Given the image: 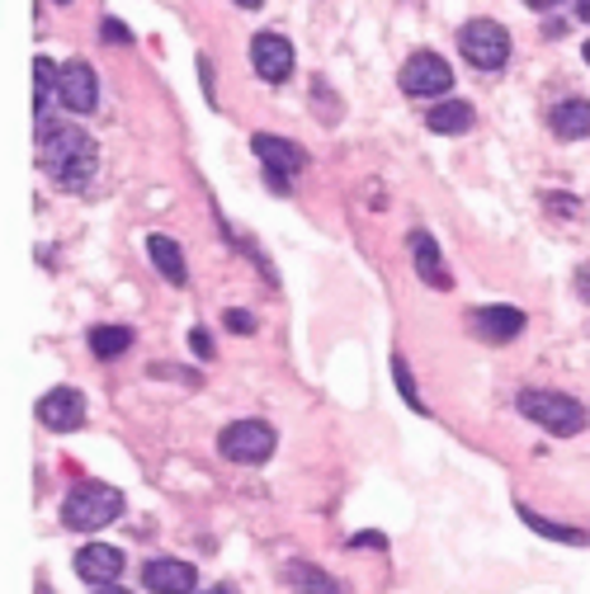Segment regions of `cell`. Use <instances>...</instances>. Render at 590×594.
I'll list each match as a JSON object with an SVG mask.
<instances>
[{
    "label": "cell",
    "instance_id": "obj_1",
    "mask_svg": "<svg viewBox=\"0 0 590 594\" xmlns=\"http://www.w3.org/2000/svg\"><path fill=\"white\" fill-rule=\"evenodd\" d=\"M43 170L52 175L62 189H86L100 170V151L81 128H43Z\"/></svg>",
    "mask_w": 590,
    "mask_h": 594
},
{
    "label": "cell",
    "instance_id": "obj_2",
    "mask_svg": "<svg viewBox=\"0 0 590 594\" xmlns=\"http://www.w3.org/2000/svg\"><path fill=\"white\" fill-rule=\"evenodd\" d=\"M124 514V491H114L105 482H81L67 501H62V524L76 528V533H95L114 524Z\"/></svg>",
    "mask_w": 590,
    "mask_h": 594
},
{
    "label": "cell",
    "instance_id": "obj_3",
    "mask_svg": "<svg viewBox=\"0 0 590 594\" xmlns=\"http://www.w3.org/2000/svg\"><path fill=\"white\" fill-rule=\"evenodd\" d=\"M520 410L529 415L534 425H543L548 434H581L586 429V406L577 402V396L567 392H548V387H529L520 392Z\"/></svg>",
    "mask_w": 590,
    "mask_h": 594
},
{
    "label": "cell",
    "instance_id": "obj_4",
    "mask_svg": "<svg viewBox=\"0 0 590 594\" xmlns=\"http://www.w3.org/2000/svg\"><path fill=\"white\" fill-rule=\"evenodd\" d=\"M459 48L478 71H501L510 57V33L496 24V19H468L459 29Z\"/></svg>",
    "mask_w": 590,
    "mask_h": 594
},
{
    "label": "cell",
    "instance_id": "obj_5",
    "mask_svg": "<svg viewBox=\"0 0 590 594\" xmlns=\"http://www.w3.org/2000/svg\"><path fill=\"white\" fill-rule=\"evenodd\" d=\"M255 156H260V166H265V175H269V189H279V194H288L293 185H288V175H298L303 166H307V151L298 147V142H288V137H269V132H255Z\"/></svg>",
    "mask_w": 590,
    "mask_h": 594
},
{
    "label": "cell",
    "instance_id": "obj_6",
    "mask_svg": "<svg viewBox=\"0 0 590 594\" xmlns=\"http://www.w3.org/2000/svg\"><path fill=\"white\" fill-rule=\"evenodd\" d=\"M218 448H223V458H232V463H265L274 453V429L265 420H236V425L223 429Z\"/></svg>",
    "mask_w": 590,
    "mask_h": 594
},
{
    "label": "cell",
    "instance_id": "obj_7",
    "mask_svg": "<svg viewBox=\"0 0 590 594\" xmlns=\"http://www.w3.org/2000/svg\"><path fill=\"white\" fill-rule=\"evenodd\" d=\"M397 81L411 99H430V95H444L449 86H454V71H449V62L440 52H416V57H406Z\"/></svg>",
    "mask_w": 590,
    "mask_h": 594
},
{
    "label": "cell",
    "instance_id": "obj_8",
    "mask_svg": "<svg viewBox=\"0 0 590 594\" xmlns=\"http://www.w3.org/2000/svg\"><path fill=\"white\" fill-rule=\"evenodd\" d=\"M250 67H255V76L260 81H288V71H293V43L284 33H274V29H265V33H255V43H250Z\"/></svg>",
    "mask_w": 590,
    "mask_h": 594
},
{
    "label": "cell",
    "instance_id": "obj_9",
    "mask_svg": "<svg viewBox=\"0 0 590 594\" xmlns=\"http://www.w3.org/2000/svg\"><path fill=\"white\" fill-rule=\"evenodd\" d=\"M86 392H76V387H52L43 402H38V420H43L48 429L57 434H71V429H81L86 425Z\"/></svg>",
    "mask_w": 590,
    "mask_h": 594
},
{
    "label": "cell",
    "instance_id": "obj_10",
    "mask_svg": "<svg viewBox=\"0 0 590 594\" xmlns=\"http://www.w3.org/2000/svg\"><path fill=\"white\" fill-rule=\"evenodd\" d=\"M57 95H62L67 113H90L95 99H100V81H95V71L86 62H67L62 76H57Z\"/></svg>",
    "mask_w": 590,
    "mask_h": 594
},
{
    "label": "cell",
    "instance_id": "obj_11",
    "mask_svg": "<svg viewBox=\"0 0 590 594\" xmlns=\"http://www.w3.org/2000/svg\"><path fill=\"white\" fill-rule=\"evenodd\" d=\"M76 576L86 585H114L124 576V552L109 547V543H90L81 547V557H76Z\"/></svg>",
    "mask_w": 590,
    "mask_h": 594
},
{
    "label": "cell",
    "instance_id": "obj_12",
    "mask_svg": "<svg viewBox=\"0 0 590 594\" xmlns=\"http://www.w3.org/2000/svg\"><path fill=\"white\" fill-rule=\"evenodd\" d=\"M142 581L156 594H194V566L180 557H156V562H147Z\"/></svg>",
    "mask_w": 590,
    "mask_h": 594
},
{
    "label": "cell",
    "instance_id": "obj_13",
    "mask_svg": "<svg viewBox=\"0 0 590 594\" xmlns=\"http://www.w3.org/2000/svg\"><path fill=\"white\" fill-rule=\"evenodd\" d=\"M472 330H478L482 340H491V345H505V340H515V335L524 330V311H515V307H482V311H472Z\"/></svg>",
    "mask_w": 590,
    "mask_h": 594
},
{
    "label": "cell",
    "instance_id": "obj_14",
    "mask_svg": "<svg viewBox=\"0 0 590 594\" xmlns=\"http://www.w3.org/2000/svg\"><path fill=\"white\" fill-rule=\"evenodd\" d=\"M548 123H553L558 137H590V99H562V105H553V113H548Z\"/></svg>",
    "mask_w": 590,
    "mask_h": 594
},
{
    "label": "cell",
    "instance_id": "obj_15",
    "mask_svg": "<svg viewBox=\"0 0 590 594\" xmlns=\"http://www.w3.org/2000/svg\"><path fill=\"white\" fill-rule=\"evenodd\" d=\"M425 128L430 132H444V137L468 132L472 128V105H468V99H444V105L425 109Z\"/></svg>",
    "mask_w": 590,
    "mask_h": 594
},
{
    "label": "cell",
    "instance_id": "obj_16",
    "mask_svg": "<svg viewBox=\"0 0 590 594\" xmlns=\"http://www.w3.org/2000/svg\"><path fill=\"white\" fill-rule=\"evenodd\" d=\"M411 255H416V274L430 288H449V269L440 265V246L425 231H411Z\"/></svg>",
    "mask_w": 590,
    "mask_h": 594
},
{
    "label": "cell",
    "instance_id": "obj_17",
    "mask_svg": "<svg viewBox=\"0 0 590 594\" xmlns=\"http://www.w3.org/2000/svg\"><path fill=\"white\" fill-rule=\"evenodd\" d=\"M147 250H151V265L161 269L170 284H185V279H189V269H185V255H180V246H175L170 236H151V241H147Z\"/></svg>",
    "mask_w": 590,
    "mask_h": 594
},
{
    "label": "cell",
    "instance_id": "obj_18",
    "mask_svg": "<svg viewBox=\"0 0 590 594\" xmlns=\"http://www.w3.org/2000/svg\"><path fill=\"white\" fill-rule=\"evenodd\" d=\"M288 585L298 594H341V585L326 576V571L307 566V562H288Z\"/></svg>",
    "mask_w": 590,
    "mask_h": 594
},
{
    "label": "cell",
    "instance_id": "obj_19",
    "mask_svg": "<svg viewBox=\"0 0 590 594\" xmlns=\"http://www.w3.org/2000/svg\"><path fill=\"white\" fill-rule=\"evenodd\" d=\"M132 345V330L128 326H95L90 330V349H95V359H118Z\"/></svg>",
    "mask_w": 590,
    "mask_h": 594
},
{
    "label": "cell",
    "instance_id": "obj_20",
    "mask_svg": "<svg viewBox=\"0 0 590 594\" xmlns=\"http://www.w3.org/2000/svg\"><path fill=\"white\" fill-rule=\"evenodd\" d=\"M524 514V524L534 528V533H543V538H558V543H590L581 528H562V524H553V519H539V514H529V509H520Z\"/></svg>",
    "mask_w": 590,
    "mask_h": 594
},
{
    "label": "cell",
    "instance_id": "obj_21",
    "mask_svg": "<svg viewBox=\"0 0 590 594\" xmlns=\"http://www.w3.org/2000/svg\"><path fill=\"white\" fill-rule=\"evenodd\" d=\"M33 71H38V76H33V105L43 109V95H48V86H52L62 71H57V67L48 62V57H38V62H33Z\"/></svg>",
    "mask_w": 590,
    "mask_h": 594
},
{
    "label": "cell",
    "instance_id": "obj_22",
    "mask_svg": "<svg viewBox=\"0 0 590 594\" xmlns=\"http://www.w3.org/2000/svg\"><path fill=\"white\" fill-rule=\"evenodd\" d=\"M392 368H397V387L406 392V402H411V406H416V410L425 415V406H421V396H416V387H411V373H406V359H397V364H392Z\"/></svg>",
    "mask_w": 590,
    "mask_h": 594
},
{
    "label": "cell",
    "instance_id": "obj_23",
    "mask_svg": "<svg viewBox=\"0 0 590 594\" xmlns=\"http://www.w3.org/2000/svg\"><path fill=\"white\" fill-rule=\"evenodd\" d=\"M227 330L250 335V330H255V316H250V311H227Z\"/></svg>",
    "mask_w": 590,
    "mask_h": 594
},
{
    "label": "cell",
    "instance_id": "obj_24",
    "mask_svg": "<svg viewBox=\"0 0 590 594\" xmlns=\"http://www.w3.org/2000/svg\"><path fill=\"white\" fill-rule=\"evenodd\" d=\"M105 38H109V43H128L132 33H128L124 24H118V19H105Z\"/></svg>",
    "mask_w": 590,
    "mask_h": 594
},
{
    "label": "cell",
    "instance_id": "obj_25",
    "mask_svg": "<svg viewBox=\"0 0 590 594\" xmlns=\"http://www.w3.org/2000/svg\"><path fill=\"white\" fill-rule=\"evenodd\" d=\"M189 345H194V354H204V359L213 354V340H208V330H194V335H189Z\"/></svg>",
    "mask_w": 590,
    "mask_h": 594
},
{
    "label": "cell",
    "instance_id": "obj_26",
    "mask_svg": "<svg viewBox=\"0 0 590 594\" xmlns=\"http://www.w3.org/2000/svg\"><path fill=\"white\" fill-rule=\"evenodd\" d=\"M354 543H360V547H387V543L378 538V533H364V538H354Z\"/></svg>",
    "mask_w": 590,
    "mask_h": 594
},
{
    "label": "cell",
    "instance_id": "obj_27",
    "mask_svg": "<svg viewBox=\"0 0 590 594\" xmlns=\"http://www.w3.org/2000/svg\"><path fill=\"white\" fill-rule=\"evenodd\" d=\"M577 284H581V293L590 297V269H581V274H577Z\"/></svg>",
    "mask_w": 590,
    "mask_h": 594
},
{
    "label": "cell",
    "instance_id": "obj_28",
    "mask_svg": "<svg viewBox=\"0 0 590 594\" xmlns=\"http://www.w3.org/2000/svg\"><path fill=\"white\" fill-rule=\"evenodd\" d=\"M529 10H548V6H558V0H524Z\"/></svg>",
    "mask_w": 590,
    "mask_h": 594
},
{
    "label": "cell",
    "instance_id": "obj_29",
    "mask_svg": "<svg viewBox=\"0 0 590 594\" xmlns=\"http://www.w3.org/2000/svg\"><path fill=\"white\" fill-rule=\"evenodd\" d=\"M577 14L586 19V24H590V0H577Z\"/></svg>",
    "mask_w": 590,
    "mask_h": 594
},
{
    "label": "cell",
    "instance_id": "obj_30",
    "mask_svg": "<svg viewBox=\"0 0 590 594\" xmlns=\"http://www.w3.org/2000/svg\"><path fill=\"white\" fill-rule=\"evenodd\" d=\"M95 594H128V590H118V585H100V590H95Z\"/></svg>",
    "mask_w": 590,
    "mask_h": 594
},
{
    "label": "cell",
    "instance_id": "obj_31",
    "mask_svg": "<svg viewBox=\"0 0 590 594\" xmlns=\"http://www.w3.org/2000/svg\"><path fill=\"white\" fill-rule=\"evenodd\" d=\"M236 6H242V10H255V6H265V0H236Z\"/></svg>",
    "mask_w": 590,
    "mask_h": 594
},
{
    "label": "cell",
    "instance_id": "obj_32",
    "mask_svg": "<svg viewBox=\"0 0 590 594\" xmlns=\"http://www.w3.org/2000/svg\"><path fill=\"white\" fill-rule=\"evenodd\" d=\"M204 594H236V590H227V585H213V590H204Z\"/></svg>",
    "mask_w": 590,
    "mask_h": 594
},
{
    "label": "cell",
    "instance_id": "obj_33",
    "mask_svg": "<svg viewBox=\"0 0 590 594\" xmlns=\"http://www.w3.org/2000/svg\"><path fill=\"white\" fill-rule=\"evenodd\" d=\"M586 62H590V43H586Z\"/></svg>",
    "mask_w": 590,
    "mask_h": 594
},
{
    "label": "cell",
    "instance_id": "obj_34",
    "mask_svg": "<svg viewBox=\"0 0 590 594\" xmlns=\"http://www.w3.org/2000/svg\"><path fill=\"white\" fill-rule=\"evenodd\" d=\"M38 594H52V590H38Z\"/></svg>",
    "mask_w": 590,
    "mask_h": 594
},
{
    "label": "cell",
    "instance_id": "obj_35",
    "mask_svg": "<svg viewBox=\"0 0 590 594\" xmlns=\"http://www.w3.org/2000/svg\"><path fill=\"white\" fill-rule=\"evenodd\" d=\"M57 6H67V0H57Z\"/></svg>",
    "mask_w": 590,
    "mask_h": 594
}]
</instances>
